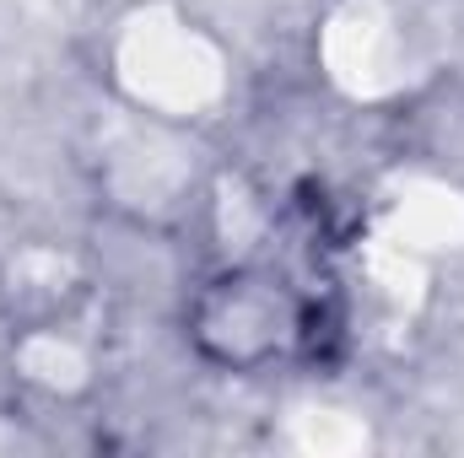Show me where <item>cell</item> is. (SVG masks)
I'll use <instances>...</instances> for the list:
<instances>
[{
    "label": "cell",
    "instance_id": "6da1fadb",
    "mask_svg": "<svg viewBox=\"0 0 464 458\" xmlns=\"http://www.w3.org/2000/svg\"><path fill=\"white\" fill-rule=\"evenodd\" d=\"M184 335L195 345V356L217 372H265L276 361H292L308 335H314V308L308 297L259 264H237L211 275L189 313H184Z\"/></svg>",
    "mask_w": 464,
    "mask_h": 458
}]
</instances>
